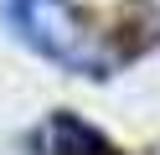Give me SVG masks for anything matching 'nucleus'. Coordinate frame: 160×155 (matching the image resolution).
<instances>
[{
	"label": "nucleus",
	"instance_id": "1",
	"mask_svg": "<svg viewBox=\"0 0 160 155\" xmlns=\"http://www.w3.org/2000/svg\"><path fill=\"white\" fill-rule=\"evenodd\" d=\"M11 26L31 52H42L47 62L67 72H83V78H108L124 62L72 0H11Z\"/></svg>",
	"mask_w": 160,
	"mask_h": 155
},
{
	"label": "nucleus",
	"instance_id": "2",
	"mask_svg": "<svg viewBox=\"0 0 160 155\" xmlns=\"http://www.w3.org/2000/svg\"><path fill=\"white\" fill-rule=\"evenodd\" d=\"M42 155H124V150L108 145V134H98L78 114H52L42 124Z\"/></svg>",
	"mask_w": 160,
	"mask_h": 155
}]
</instances>
